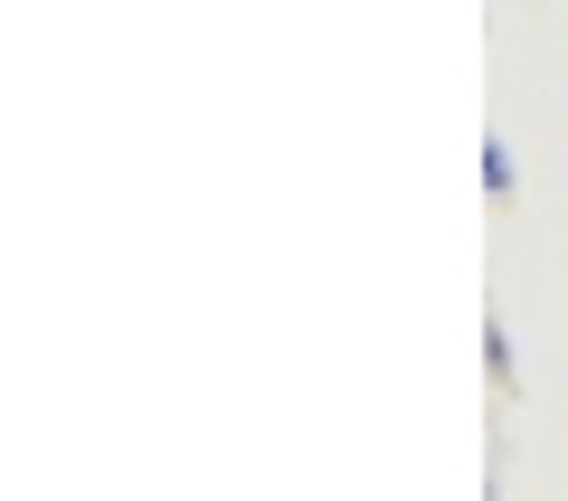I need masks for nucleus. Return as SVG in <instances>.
<instances>
[{"instance_id":"nucleus-1","label":"nucleus","mask_w":568,"mask_h":501,"mask_svg":"<svg viewBox=\"0 0 568 501\" xmlns=\"http://www.w3.org/2000/svg\"><path fill=\"white\" fill-rule=\"evenodd\" d=\"M484 190H493V200H511V190H521V181H511V142H503V133L484 142Z\"/></svg>"},{"instance_id":"nucleus-2","label":"nucleus","mask_w":568,"mask_h":501,"mask_svg":"<svg viewBox=\"0 0 568 501\" xmlns=\"http://www.w3.org/2000/svg\"><path fill=\"white\" fill-rule=\"evenodd\" d=\"M484 360H493V379L511 388V331H503V321H493V331H484Z\"/></svg>"}]
</instances>
